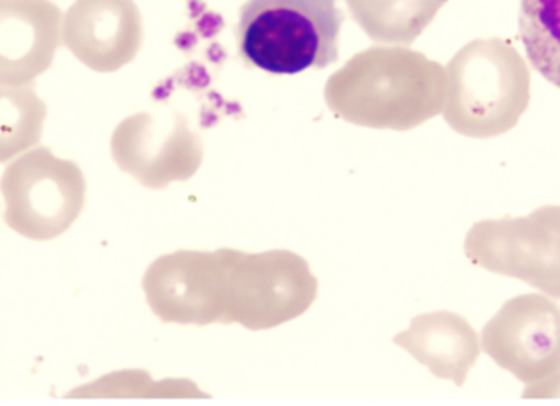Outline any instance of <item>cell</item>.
<instances>
[{
	"label": "cell",
	"mask_w": 560,
	"mask_h": 406,
	"mask_svg": "<svg viewBox=\"0 0 560 406\" xmlns=\"http://www.w3.org/2000/svg\"><path fill=\"white\" fill-rule=\"evenodd\" d=\"M518 31L533 70L560 88V0H522Z\"/></svg>",
	"instance_id": "ba28073f"
},
{
	"label": "cell",
	"mask_w": 560,
	"mask_h": 406,
	"mask_svg": "<svg viewBox=\"0 0 560 406\" xmlns=\"http://www.w3.org/2000/svg\"><path fill=\"white\" fill-rule=\"evenodd\" d=\"M530 71L501 39L467 44L446 70L445 121L459 134L490 139L517 126L530 104Z\"/></svg>",
	"instance_id": "3957f363"
},
{
	"label": "cell",
	"mask_w": 560,
	"mask_h": 406,
	"mask_svg": "<svg viewBox=\"0 0 560 406\" xmlns=\"http://www.w3.org/2000/svg\"><path fill=\"white\" fill-rule=\"evenodd\" d=\"M524 397L527 398H560V368L545 381L528 385Z\"/></svg>",
	"instance_id": "9c48e42d"
},
{
	"label": "cell",
	"mask_w": 560,
	"mask_h": 406,
	"mask_svg": "<svg viewBox=\"0 0 560 406\" xmlns=\"http://www.w3.org/2000/svg\"><path fill=\"white\" fill-rule=\"evenodd\" d=\"M485 350L528 385L560 368V309L545 296L509 300L485 327Z\"/></svg>",
	"instance_id": "277c9868"
},
{
	"label": "cell",
	"mask_w": 560,
	"mask_h": 406,
	"mask_svg": "<svg viewBox=\"0 0 560 406\" xmlns=\"http://www.w3.org/2000/svg\"><path fill=\"white\" fill-rule=\"evenodd\" d=\"M343 20L336 0H247L235 25L238 57L271 74L324 70L338 60Z\"/></svg>",
	"instance_id": "7a4b0ae2"
},
{
	"label": "cell",
	"mask_w": 560,
	"mask_h": 406,
	"mask_svg": "<svg viewBox=\"0 0 560 406\" xmlns=\"http://www.w3.org/2000/svg\"><path fill=\"white\" fill-rule=\"evenodd\" d=\"M65 43L88 63L129 60L142 40V16L135 0H77L65 13Z\"/></svg>",
	"instance_id": "8992f818"
},
{
	"label": "cell",
	"mask_w": 560,
	"mask_h": 406,
	"mask_svg": "<svg viewBox=\"0 0 560 406\" xmlns=\"http://www.w3.org/2000/svg\"><path fill=\"white\" fill-rule=\"evenodd\" d=\"M351 19L377 43L411 44L448 0H345Z\"/></svg>",
	"instance_id": "52a82bcc"
},
{
	"label": "cell",
	"mask_w": 560,
	"mask_h": 406,
	"mask_svg": "<svg viewBox=\"0 0 560 406\" xmlns=\"http://www.w3.org/2000/svg\"><path fill=\"white\" fill-rule=\"evenodd\" d=\"M490 234L485 267L514 276L560 299V207L532 216L485 225Z\"/></svg>",
	"instance_id": "5b68a950"
},
{
	"label": "cell",
	"mask_w": 560,
	"mask_h": 406,
	"mask_svg": "<svg viewBox=\"0 0 560 406\" xmlns=\"http://www.w3.org/2000/svg\"><path fill=\"white\" fill-rule=\"evenodd\" d=\"M439 63L405 49L358 55L327 85V100L345 118L374 128L408 129L436 115L446 97Z\"/></svg>",
	"instance_id": "6da1fadb"
}]
</instances>
